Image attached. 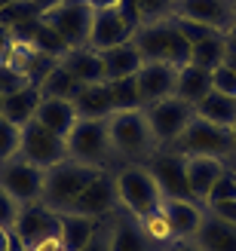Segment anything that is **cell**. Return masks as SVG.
I'll use <instances>...</instances> for the list:
<instances>
[{"instance_id": "cell-1", "label": "cell", "mask_w": 236, "mask_h": 251, "mask_svg": "<svg viewBox=\"0 0 236 251\" xmlns=\"http://www.w3.org/2000/svg\"><path fill=\"white\" fill-rule=\"evenodd\" d=\"M105 123H107V138H110V150L117 156V166H144L159 150V141L144 110H114Z\"/></svg>"}, {"instance_id": "cell-2", "label": "cell", "mask_w": 236, "mask_h": 251, "mask_svg": "<svg viewBox=\"0 0 236 251\" xmlns=\"http://www.w3.org/2000/svg\"><path fill=\"white\" fill-rule=\"evenodd\" d=\"M132 46L138 49L141 61H166V65H175V68L190 61V43L178 34L172 19L138 25L132 31Z\"/></svg>"}, {"instance_id": "cell-3", "label": "cell", "mask_w": 236, "mask_h": 251, "mask_svg": "<svg viewBox=\"0 0 236 251\" xmlns=\"http://www.w3.org/2000/svg\"><path fill=\"white\" fill-rule=\"evenodd\" d=\"M98 175H102L98 169L83 166V162H74V159L58 162V166L46 169V181H43L40 202L46 208H52L55 215H58V211H68V205L98 178Z\"/></svg>"}, {"instance_id": "cell-4", "label": "cell", "mask_w": 236, "mask_h": 251, "mask_svg": "<svg viewBox=\"0 0 236 251\" xmlns=\"http://www.w3.org/2000/svg\"><path fill=\"white\" fill-rule=\"evenodd\" d=\"M68 159L92 166L98 172H114L117 156L110 150L107 138V123L105 120H80L68 135Z\"/></svg>"}, {"instance_id": "cell-5", "label": "cell", "mask_w": 236, "mask_h": 251, "mask_svg": "<svg viewBox=\"0 0 236 251\" xmlns=\"http://www.w3.org/2000/svg\"><path fill=\"white\" fill-rule=\"evenodd\" d=\"M114 184H117L120 208L135 215V218H141L147 211L163 205V193H159V187H157L147 166H117L114 169Z\"/></svg>"}, {"instance_id": "cell-6", "label": "cell", "mask_w": 236, "mask_h": 251, "mask_svg": "<svg viewBox=\"0 0 236 251\" xmlns=\"http://www.w3.org/2000/svg\"><path fill=\"white\" fill-rule=\"evenodd\" d=\"M166 150H175V153H181V156H218V159H224L227 166L236 156L233 141H230V129L212 126V123H206L200 117H193L190 126Z\"/></svg>"}, {"instance_id": "cell-7", "label": "cell", "mask_w": 236, "mask_h": 251, "mask_svg": "<svg viewBox=\"0 0 236 251\" xmlns=\"http://www.w3.org/2000/svg\"><path fill=\"white\" fill-rule=\"evenodd\" d=\"M92 19H95V9L89 6V0H65V3L40 12V22L49 25L52 31H58L61 40L71 49H83L89 43Z\"/></svg>"}, {"instance_id": "cell-8", "label": "cell", "mask_w": 236, "mask_h": 251, "mask_svg": "<svg viewBox=\"0 0 236 251\" xmlns=\"http://www.w3.org/2000/svg\"><path fill=\"white\" fill-rule=\"evenodd\" d=\"M19 156L34 162L37 169H52L58 162L68 159V141L55 132H49L46 126L31 120L28 126H22V144H19Z\"/></svg>"}, {"instance_id": "cell-9", "label": "cell", "mask_w": 236, "mask_h": 251, "mask_svg": "<svg viewBox=\"0 0 236 251\" xmlns=\"http://www.w3.org/2000/svg\"><path fill=\"white\" fill-rule=\"evenodd\" d=\"M144 117H147V123H151V129H154L157 141H159V150H163L187 129L196 114H193V104H187L184 98L169 95V98H163V101L144 107Z\"/></svg>"}, {"instance_id": "cell-10", "label": "cell", "mask_w": 236, "mask_h": 251, "mask_svg": "<svg viewBox=\"0 0 236 251\" xmlns=\"http://www.w3.org/2000/svg\"><path fill=\"white\" fill-rule=\"evenodd\" d=\"M43 181H46V172L37 169L28 159H22V156H12L6 162H0V187H3L19 205L40 202Z\"/></svg>"}, {"instance_id": "cell-11", "label": "cell", "mask_w": 236, "mask_h": 251, "mask_svg": "<svg viewBox=\"0 0 236 251\" xmlns=\"http://www.w3.org/2000/svg\"><path fill=\"white\" fill-rule=\"evenodd\" d=\"M144 166L151 169L163 199H193L190 187H187V175H184V156L181 153L163 147V150H157Z\"/></svg>"}, {"instance_id": "cell-12", "label": "cell", "mask_w": 236, "mask_h": 251, "mask_svg": "<svg viewBox=\"0 0 236 251\" xmlns=\"http://www.w3.org/2000/svg\"><path fill=\"white\" fill-rule=\"evenodd\" d=\"M120 208V199H117V184H114V172H102L98 178L86 187V190L68 205L71 215H83V218H95L102 221L107 215H114ZM61 215V211H58Z\"/></svg>"}, {"instance_id": "cell-13", "label": "cell", "mask_w": 236, "mask_h": 251, "mask_svg": "<svg viewBox=\"0 0 236 251\" xmlns=\"http://www.w3.org/2000/svg\"><path fill=\"white\" fill-rule=\"evenodd\" d=\"M175 83H178L175 65H166V61H141L138 74H135V89H138V98H141V110L163 101L169 95H175Z\"/></svg>"}, {"instance_id": "cell-14", "label": "cell", "mask_w": 236, "mask_h": 251, "mask_svg": "<svg viewBox=\"0 0 236 251\" xmlns=\"http://www.w3.org/2000/svg\"><path fill=\"white\" fill-rule=\"evenodd\" d=\"M12 236L19 239L22 248H28L40 239H49V236H58V215L52 208H46L43 202H28L19 208L16 224H12Z\"/></svg>"}, {"instance_id": "cell-15", "label": "cell", "mask_w": 236, "mask_h": 251, "mask_svg": "<svg viewBox=\"0 0 236 251\" xmlns=\"http://www.w3.org/2000/svg\"><path fill=\"white\" fill-rule=\"evenodd\" d=\"M175 16L227 34V28L236 22V3L233 0H175Z\"/></svg>"}, {"instance_id": "cell-16", "label": "cell", "mask_w": 236, "mask_h": 251, "mask_svg": "<svg viewBox=\"0 0 236 251\" xmlns=\"http://www.w3.org/2000/svg\"><path fill=\"white\" fill-rule=\"evenodd\" d=\"M102 230H105V239H107V251H154L147 245L141 227H138V218L123 211V208L102 218Z\"/></svg>"}, {"instance_id": "cell-17", "label": "cell", "mask_w": 236, "mask_h": 251, "mask_svg": "<svg viewBox=\"0 0 236 251\" xmlns=\"http://www.w3.org/2000/svg\"><path fill=\"white\" fill-rule=\"evenodd\" d=\"M132 31H135V25L123 16V9H98L95 19H92V31H89V43L86 46L102 52V49L129 43Z\"/></svg>"}, {"instance_id": "cell-18", "label": "cell", "mask_w": 236, "mask_h": 251, "mask_svg": "<svg viewBox=\"0 0 236 251\" xmlns=\"http://www.w3.org/2000/svg\"><path fill=\"white\" fill-rule=\"evenodd\" d=\"M230 166L218 156H184V175H187V187L196 202L206 205L209 193L215 190V184L221 181V175Z\"/></svg>"}, {"instance_id": "cell-19", "label": "cell", "mask_w": 236, "mask_h": 251, "mask_svg": "<svg viewBox=\"0 0 236 251\" xmlns=\"http://www.w3.org/2000/svg\"><path fill=\"white\" fill-rule=\"evenodd\" d=\"M166 218L175 230V239H193L203 227V218H206V205L196 202V199H163Z\"/></svg>"}, {"instance_id": "cell-20", "label": "cell", "mask_w": 236, "mask_h": 251, "mask_svg": "<svg viewBox=\"0 0 236 251\" xmlns=\"http://www.w3.org/2000/svg\"><path fill=\"white\" fill-rule=\"evenodd\" d=\"M34 120L40 123V126H46L49 132L61 135L65 141H68V135L74 132V126L80 123L74 101H65V98H40V104H37Z\"/></svg>"}, {"instance_id": "cell-21", "label": "cell", "mask_w": 236, "mask_h": 251, "mask_svg": "<svg viewBox=\"0 0 236 251\" xmlns=\"http://www.w3.org/2000/svg\"><path fill=\"white\" fill-rule=\"evenodd\" d=\"M102 68H105V83L110 80H123V77H135L141 68V55L138 49L129 43H120V46H110V49H102Z\"/></svg>"}, {"instance_id": "cell-22", "label": "cell", "mask_w": 236, "mask_h": 251, "mask_svg": "<svg viewBox=\"0 0 236 251\" xmlns=\"http://www.w3.org/2000/svg\"><path fill=\"white\" fill-rule=\"evenodd\" d=\"M61 68L77 83H105V68H102V55L95 52V49L83 46V49H71V52L58 61Z\"/></svg>"}, {"instance_id": "cell-23", "label": "cell", "mask_w": 236, "mask_h": 251, "mask_svg": "<svg viewBox=\"0 0 236 251\" xmlns=\"http://www.w3.org/2000/svg\"><path fill=\"white\" fill-rule=\"evenodd\" d=\"M74 107H77L80 120H107L110 114H114L107 83H86V86H80L77 98H74Z\"/></svg>"}, {"instance_id": "cell-24", "label": "cell", "mask_w": 236, "mask_h": 251, "mask_svg": "<svg viewBox=\"0 0 236 251\" xmlns=\"http://www.w3.org/2000/svg\"><path fill=\"white\" fill-rule=\"evenodd\" d=\"M98 230L95 218H83V215H71V211H61L58 215V239L68 251H83L89 245V239Z\"/></svg>"}, {"instance_id": "cell-25", "label": "cell", "mask_w": 236, "mask_h": 251, "mask_svg": "<svg viewBox=\"0 0 236 251\" xmlns=\"http://www.w3.org/2000/svg\"><path fill=\"white\" fill-rule=\"evenodd\" d=\"M193 239L203 251H236V227L233 224H224L221 218L206 211L203 227H200V233H196Z\"/></svg>"}, {"instance_id": "cell-26", "label": "cell", "mask_w": 236, "mask_h": 251, "mask_svg": "<svg viewBox=\"0 0 236 251\" xmlns=\"http://www.w3.org/2000/svg\"><path fill=\"white\" fill-rule=\"evenodd\" d=\"M212 92V71L196 68V65H181L178 68V83H175V95L184 98L187 104H196Z\"/></svg>"}, {"instance_id": "cell-27", "label": "cell", "mask_w": 236, "mask_h": 251, "mask_svg": "<svg viewBox=\"0 0 236 251\" xmlns=\"http://www.w3.org/2000/svg\"><path fill=\"white\" fill-rule=\"evenodd\" d=\"M193 114L206 120V123H212V126H221V129H230V126L236 123V98L230 95H221V92H209L203 101H196L193 104Z\"/></svg>"}, {"instance_id": "cell-28", "label": "cell", "mask_w": 236, "mask_h": 251, "mask_svg": "<svg viewBox=\"0 0 236 251\" xmlns=\"http://www.w3.org/2000/svg\"><path fill=\"white\" fill-rule=\"evenodd\" d=\"M123 16H126L135 28L151 22H166L175 16V0H123Z\"/></svg>"}, {"instance_id": "cell-29", "label": "cell", "mask_w": 236, "mask_h": 251, "mask_svg": "<svg viewBox=\"0 0 236 251\" xmlns=\"http://www.w3.org/2000/svg\"><path fill=\"white\" fill-rule=\"evenodd\" d=\"M37 104H40V89H37V83H34V86H28V89H22V92L6 95V98H3V107H0V114L22 129V126H28V123L34 120Z\"/></svg>"}, {"instance_id": "cell-30", "label": "cell", "mask_w": 236, "mask_h": 251, "mask_svg": "<svg viewBox=\"0 0 236 251\" xmlns=\"http://www.w3.org/2000/svg\"><path fill=\"white\" fill-rule=\"evenodd\" d=\"M138 227H141L147 245H151L154 251H166L172 242H175V230H172V224H169L163 208H154V211H147V215H141Z\"/></svg>"}, {"instance_id": "cell-31", "label": "cell", "mask_w": 236, "mask_h": 251, "mask_svg": "<svg viewBox=\"0 0 236 251\" xmlns=\"http://www.w3.org/2000/svg\"><path fill=\"white\" fill-rule=\"evenodd\" d=\"M80 86H83V83H77V80H74L71 74L55 61V65L43 74V80L37 83V89H40V98H65V101H74V98H77V92H80Z\"/></svg>"}, {"instance_id": "cell-32", "label": "cell", "mask_w": 236, "mask_h": 251, "mask_svg": "<svg viewBox=\"0 0 236 251\" xmlns=\"http://www.w3.org/2000/svg\"><path fill=\"white\" fill-rule=\"evenodd\" d=\"M224 52H227V37L224 34L206 37V40L190 46V65L206 68V71H215L221 61H224Z\"/></svg>"}, {"instance_id": "cell-33", "label": "cell", "mask_w": 236, "mask_h": 251, "mask_svg": "<svg viewBox=\"0 0 236 251\" xmlns=\"http://www.w3.org/2000/svg\"><path fill=\"white\" fill-rule=\"evenodd\" d=\"M107 92H110V104H114V110H141V98H138V89H135V77L110 80Z\"/></svg>"}, {"instance_id": "cell-34", "label": "cell", "mask_w": 236, "mask_h": 251, "mask_svg": "<svg viewBox=\"0 0 236 251\" xmlns=\"http://www.w3.org/2000/svg\"><path fill=\"white\" fill-rule=\"evenodd\" d=\"M19 144H22V129L0 114V162L19 156Z\"/></svg>"}, {"instance_id": "cell-35", "label": "cell", "mask_w": 236, "mask_h": 251, "mask_svg": "<svg viewBox=\"0 0 236 251\" xmlns=\"http://www.w3.org/2000/svg\"><path fill=\"white\" fill-rule=\"evenodd\" d=\"M28 86H34V80L28 77V74H22L9 65V61H0V95H12V92H22L28 89Z\"/></svg>"}, {"instance_id": "cell-36", "label": "cell", "mask_w": 236, "mask_h": 251, "mask_svg": "<svg viewBox=\"0 0 236 251\" xmlns=\"http://www.w3.org/2000/svg\"><path fill=\"white\" fill-rule=\"evenodd\" d=\"M172 25H175L178 34H181L190 46H193V43H200V40H206V37H215V34H218L215 28H209V25L190 22V19H181V16H172Z\"/></svg>"}, {"instance_id": "cell-37", "label": "cell", "mask_w": 236, "mask_h": 251, "mask_svg": "<svg viewBox=\"0 0 236 251\" xmlns=\"http://www.w3.org/2000/svg\"><path fill=\"white\" fill-rule=\"evenodd\" d=\"M212 89L221 92V95L236 98V68H230V65L221 61V65L212 71Z\"/></svg>"}, {"instance_id": "cell-38", "label": "cell", "mask_w": 236, "mask_h": 251, "mask_svg": "<svg viewBox=\"0 0 236 251\" xmlns=\"http://www.w3.org/2000/svg\"><path fill=\"white\" fill-rule=\"evenodd\" d=\"M224 199H236V175H233V169H227L224 175H221V181L215 184V190L209 193L206 205L209 202H224Z\"/></svg>"}, {"instance_id": "cell-39", "label": "cell", "mask_w": 236, "mask_h": 251, "mask_svg": "<svg viewBox=\"0 0 236 251\" xmlns=\"http://www.w3.org/2000/svg\"><path fill=\"white\" fill-rule=\"evenodd\" d=\"M19 202L16 199H12L3 187H0V227L3 230H12V224H16V215H19Z\"/></svg>"}, {"instance_id": "cell-40", "label": "cell", "mask_w": 236, "mask_h": 251, "mask_svg": "<svg viewBox=\"0 0 236 251\" xmlns=\"http://www.w3.org/2000/svg\"><path fill=\"white\" fill-rule=\"evenodd\" d=\"M206 211H209V215H215V218H221L224 224H233V227H236V199H224V202H209Z\"/></svg>"}, {"instance_id": "cell-41", "label": "cell", "mask_w": 236, "mask_h": 251, "mask_svg": "<svg viewBox=\"0 0 236 251\" xmlns=\"http://www.w3.org/2000/svg\"><path fill=\"white\" fill-rule=\"evenodd\" d=\"M25 251H68V248L61 245V239H58V236H49V239H40V242L28 245Z\"/></svg>"}, {"instance_id": "cell-42", "label": "cell", "mask_w": 236, "mask_h": 251, "mask_svg": "<svg viewBox=\"0 0 236 251\" xmlns=\"http://www.w3.org/2000/svg\"><path fill=\"white\" fill-rule=\"evenodd\" d=\"M9 46H12V31H9V25L0 22V61H6Z\"/></svg>"}, {"instance_id": "cell-43", "label": "cell", "mask_w": 236, "mask_h": 251, "mask_svg": "<svg viewBox=\"0 0 236 251\" xmlns=\"http://www.w3.org/2000/svg\"><path fill=\"white\" fill-rule=\"evenodd\" d=\"M83 251H107V239H105L102 221H98V230H95V236H92V239H89V245H86Z\"/></svg>"}, {"instance_id": "cell-44", "label": "cell", "mask_w": 236, "mask_h": 251, "mask_svg": "<svg viewBox=\"0 0 236 251\" xmlns=\"http://www.w3.org/2000/svg\"><path fill=\"white\" fill-rule=\"evenodd\" d=\"M166 251H203V248L196 245V239H175Z\"/></svg>"}, {"instance_id": "cell-45", "label": "cell", "mask_w": 236, "mask_h": 251, "mask_svg": "<svg viewBox=\"0 0 236 251\" xmlns=\"http://www.w3.org/2000/svg\"><path fill=\"white\" fill-rule=\"evenodd\" d=\"M89 6L98 12V9H120L123 0H89Z\"/></svg>"}, {"instance_id": "cell-46", "label": "cell", "mask_w": 236, "mask_h": 251, "mask_svg": "<svg viewBox=\"0 0 236 251\" xmlns=\"http://www.w3.org/2000/svg\"><path fill=\"white\" fill-rule=\"evenodd\" d=\"M224 65H230V68H236V43H230V40H227V52H224Z\"/></svg>"}, {"instance_id": "cell-47", "label": "cell", "mask_w": 236, "mask_h": 251, "mask_svg": "<svg viewBox=\"0 0 236 251\" xmlns=\"http://www.w3.org/2000/svg\"><path fill=\"white\" fill-rule=\"evenodd\" d=\"M31 3L40 9V12H46V9H52V6H58V3H65V0H31Z\"/></svg>"}, {"instance_id": "cell-48", "label": "cell", "mask_w": 236, "mask_h": 251, "mask_svg": "<svg viewBox=\"0 0 236 251\" xmlns=\"http://www.w3.org/2000/svg\"><path fill=\"white\" fill-rule=\"evenodd\" d=\"M12 248V233L0 227V251H9Z\"/></svg>"}, {"instance_id": "cell-49", "label": "cell", "mask_w": 236, "mask_h": 251, "mask_svg": "<svg viewBox=\"0 0 236 251\" xmlns=\"http://www.w3.org/2000/svg\"><path fill=\"white\" fill-rule=\"evenodd\" d=\"M224 37H227V40H230V43H236V22H233V25H230V28H227V34H224Z\"/></svg>"}, {"instance_id": "cell-50", "label": "cell", "mask_w": 236, "mask_h": 251, "mask_svg": "<svg viewBox=\"0 0 236 251\" xmlns=\"http://www.w3.org/2000/svg\"><path fill=\"white\" fill-rule=\"evenodd\" d=\"M230 141H233V150H236V123L230 126ZM233 159H236V156H233Z\"/></svg>"}, {"instance_id": "cell-51", "label": "cell", "mask_w": 236, "mask_h": 251, "mask_svg": "<svg viewBox=\"0 0 236 251\" xmlns=\"http://www.w3.org/2000/svg\"><path fill=\"white\" fill-rule=\"evenodd\" d=\"M12 3H16V0H0V12H3L6 6H12Z\"/></svg>"}, {"instance_id": "cell-52", "label": "cell", "mask_w": 236, "mask_h": 251, "mask_svg": "<svg viewBox=\"0 0 236 251\" xmlns=\"http://www.w3.org/2000/svg\"><path fill=\"white\" fill-rule=\"evenodd\" d=\"M230 169H236V159H233V162H230Z\"/></svg>"}, {"instance_id": "cell-53", "label": "cell", "mask_w": 236, "mask_h": 251, "mask_svg": "<svg viewBox=\"0 0 236 251\" xmlns=\"http://www.w3.org/2000/svg\"><path fill=\"white\" fill-rule=\"evenodd\" d=\"M0 107H3V95H0Z\"/></svg>"}, {"instance_id": "cell-54", "label": "cell", "mask_w": 236, "mask_h": 251, "mask_svg": "<svg viewBox=\"0 0 236 251\" xmlns=\"http://www.w3.org/2000/svg\"><path fill=\"white\" fill-rule=\"evenodd\" d=\"M233 175H236V169H233Z\"/></svg>"}, {"instance_id": "cell-55", "label": "cell", "mask_w": 236, "mask_h": 251, "mask_svg": "<svg viewBox=\"0 0 236 251\" xmlns=\"http://www.w3.org/2000/svg\"><path fill=\"white\" fill-rule=\"evenodd\" d=\"M233 3H236V0H233Z\"/></svg>"}]
</instances>
